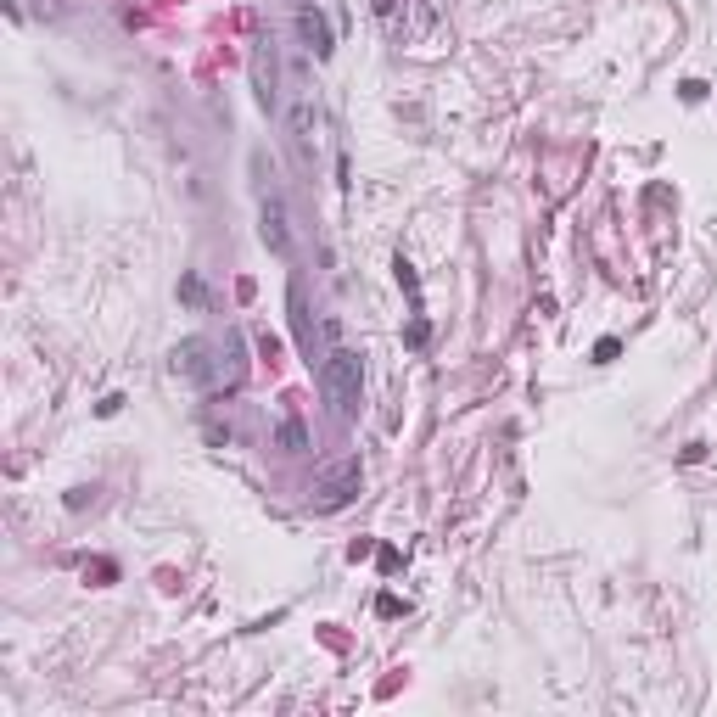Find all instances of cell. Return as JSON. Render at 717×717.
<instances>
[{"label":"cell","mask_w":717,"mask_h":717,"mask_svg":"<svg viewBox=\"0 0 717 717\" xmlns=\"http://www.w3.org/2000/svg\"><path fill=\"white\" fill-rule=\"evenodd\" d=\"M320 387H325V398H331V409H337V421H353V415H359V393H365V359L337 342V348L320 359Z\"/></svg>","instance_id":"6da1fadb"},{"label":"cell","mask_w":717,"mask_h":717,"mask_svg":"<svg viewBox=\"0 0 717 717\" xmlns=\"http://www.w3.org/2000/svg\"><path fill=\"white\" fill-rule=\"evenodd\" d=\"M353 493H359V460H337L314 477L309 499H314V510H342Z\"/></svg>","instance_id":"7a4b0ae2"},{"label":"cell","mask_w":717,"mask_h":717,"mask_svg":"<svg viewBox=\"0 0 717 717\" xmlns=\"http://www.w3.org/2000/svg\"><path fill=\"white\" fill-rule=\"evenodd\" d=\"M241 376H247V348H241V331H225V348H213L208 393H236Z\"/></svg>","instance_id":"3957f363"},{"label":"cell","mask_w":717,"mask_h":717,"mask_svg":"<svg viewBox=\"0 0 717 717\" xmlns=\"http://www.w3.org/2000/svg\"><path fill=\"white\" fill-rule=\"evenodd\" d=\"M253 96L264 113H281V68H275V40L253 45Z\"/></svg>","instance_id":"277c9868"},{"label":"cell","mask_w":717,"mask_h":717,"mask_svg":"<svg viewBox=\"0 0 717 717\" xmlns=\"http://www.w3.org/2000/svg\"><path fill=\"white\" fill-rule=\"evenodd\" d=\"M258 236H264V247L275 258H292L297 247H292V219H286V202L269 191L264 197V213H258Z\"/></svg>","instance_id":"5b68a950"},{"label":"cell","mask_w":717,"mask_h":717,"mask_svg":"<svg viewBox=\"0 0 717 717\" xmlns=\"http://www.w3.org/2000/svg\"><path fill=\"white\" fill-rule=\"evenodd\" d=\"M292 141L303 157H314V146H320V129H325V113H320V101H314V90H303V96L292 101Z\"/></svg>","instance_id":"8992f818"},{"label":"cell","mask_w":717,"mask_h":717,"mask_svg":"<svg viewBox=\"0 0 717 717\" xmlns=\"http://www.w3.org/2000/svg\"><path fill=\"white\" fill-rule=\"evenodd\" d=\"M169 370H174V376H185V381H202V387H208V370H213V342H202V337H185L180 348L169 353Z\"/></svg>","instance_id":"52a82bcc"},{"label":"cell","mask_w":717,"mask_h":717,"mask_svg":"<svg viewBox=\"0 0 717 717\" xmlns=\"http://www.w3.org/2000/svg\"><path fill=\"white\" fill-rule=\"evenodd\" d=\"M297 34H303V45H309L314 57H331V51H337V34H331V23H325V12L320 6H303V12H297Z\"/></svg>","instance_id":"ba28073f"},{"label":"cell","mask_w":717,"mask_h":717,"mask_svg":"<svg viewBox=\"0 0 717 717\" xmlns=\"http://www.w3.org/2000/svg\"><path fill=\"white\" fill-rule=\"evenodd\" d=\"M286 309H292V331H297V348L309 353V365H314V359H325V353L314 348V320H309V303H303V286H292V297H286Z\"/></svg>","instance_id":"9c48e42d"},{"label":"cell","mask_w":717,"mask_h":717,"mask_svg":"<svg viewBox=\"0 0 717 717\" xmlns=\"http://www.w3.org/2000/svg\"><path fill=\"white\" fill-rule=\"evenodd\" d=\"M275 449H281V454H303V449H309V432H303L297 415H281V426H275Z\"/></svg>","instance_id":"30bf717a"},{"label":"cell","mask_w":717,"mask_h":717,"mask_svg":"<svg viewBox=\"0 0 717 717\" xmlns=\"http://www.w3.org/2000/svg\"><path fill=\"white\" fill-rule=\"evenodd\" d=\"M180 297L191 303V309H202V303H208V286H202L197 275H185V281H180Z\"/></svg>","instance_id":"8fae6325"},{"label":"cell","mask_w":717,"mask_h":717,"mask_svg":"<svg viewBox=\"0 0 717 717\" xmlns=\"http://www.w3.org/2000/svg\"><path fill=\"white\" fill-rule=\"evenodd\" d=\"M376 12H381V23L393 29V23H398V0H376Z\"/></svg>","instance_id":"7c38bea8"},{"label":"cell","mask_w":717,"mask_h":717,"mask_svg":"<svg viewBox=\"0 0 717 717\" xmlns=\"http://www.w3.org/2000/svg\"><path fill=\"white\" fill-rule=\"evenodd\" d=\"M292 6H297V12H303V6H314V0H292Z\"/></svg>","instance_id":"4fadbf2b"}]
</instances>
